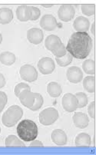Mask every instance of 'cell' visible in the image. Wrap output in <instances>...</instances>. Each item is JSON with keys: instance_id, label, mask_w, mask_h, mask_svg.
Masks as SVG:
<instances>
[{"instance_id": "cell-12", "label": "cell", "mask_w": 96, "mask_h": 155, "mask_svg": "<svg viewBox=\"0 0 96 155\" xmlns=\"http://www.w3.org/2000/svg\"><path fill=\"white\" fill-rule=\"evenodd\" d=\"M73 27L76 32H86L90 27L89 20L84 16H78L75 18Z\"/></svg>"}, {"instance_id": "cell-25", "label": "cell", "mask_w": 96, "mask_h": 155, "mask_svg": "<svg viewBox=\"0 0 96 155\" xmlns=\"http://www.w3.org/2000/svg\"><path fill=\"white\" fill-rule=\"evenodd\" d=\"M72 59L73 57L71 56V54L69 52H68V51H67L66 54L64 56L61 57V58H55L56 62L61 67H65V66L68 65L70 63H71Z\"/></svg>"}, {"instance_id": "cell-4", "label": "cell", "mask_w": 96, "mask_h": 155, "mask_svg": "<svg viewBox=\"0 0 96 155\" xmlns=\"http://www.w3.org/2000/svg\"><path fill=\"white\" fill-rule=\"evenodd\" d=\"M58 118V110L53 107L45 108L39 114V121L43 125H51Z\"/></svg>"}, {"instance_id": "cell-14", "label": "cell", "mask_w": 96, "mask_h": 155, "mask_svg": "<svg viewBox=\"0 0 96 155\" xmlns=\"http://www.w3.org/2000/svg\"><path fill=\"white\" fill-rule=\"evenodd\" d=\"M73 122L77 127L84 129L88 127L89 119L87 114L82 112H76L73 115Z\"/></svg>"}, {"instance_id": "cell-29", "label": "cell", "mask_w": 96, "mask_h": 155, "mask_svg": "<svg viewBox=\"0 0 96 155\" xmlns=\"http://www.w3.org/2000/svg\"><path fill=\"white\" fill-rule=\"evenodd\" d=\"M35 102H34L33 106L30 108V110H37L39 108H41V107L42 106V104H43V102H44V99L41 94H38V93H35Z\"/></svg>"}, {"instance_id": "cell-20", "label": "cell", "mask_w": 96, "mask_h": 155, "mask_svg": "<svg viewBox=\"0 0 96 155\" xmlns=\"http://www.w3.org/2000/svg\"><path fill=\"white\" fill-rule=\"evenodd\" d=\"M47 91L51 97H58L61 95L62 90H61V87L59 84L51 81V82L48 83L47 85Z\"/></svg>"}, {"instance_id": "cell-32", "label": "cell", "mask_w": 96, "mask_h": 155, "mask_svg": "<svg viewBox=\"0 0 96 155\" xmlns=\"http://www.w3.org/2000/svg\"><path fill=\"white\" fill-rule=\"evenodd\" d=\"M31 15L30 20L31 21H35V20H37L39 18L40 15H41V11H40L38 8L34 6H31Z\"/></svg>"}, {"instance_id": "cell-16", "label": "cell", "mask_w": 96, "mask_h": 155, "mask_svg": "<svg viewBox=\"0 0 96 155\" xmlns=\"http://www.w3.org/2000/svg\"><path fill=\"white\" fill-rule=\"evenodd\" d=\"M31 15V6L20 5L16 9V16L19 21H27L30 20Z\"/></svg>"}, {"instance_id": "cell-13", "label": "cell", "mask_w": 96, "mask_h": 155, "mask_svg": "<svg viewBox=\"0 0 96 155\" xmlns=\"http://www.w3.org/2000/svg\"><path fill=\"white\" fill-rule=\"evenodd\" d=\"M51 138L53 143L58 146L65 145L67 143V135L64 130L61 129H55L51 134Z\"/></svg>"}, {"instance_id": "cell-37", "label": "cell", "mask_w": 96, "mask_h": 155, "mask_svg": "<svg viewBox=\"0 0 96 155\" xmlns=\"http://www.w3.org/2000/svg\"><path fill=\"white\" fill-rule=\"evenodd\" d=\"M2 34L0 33V44L2 43Z\"/></svg>"}, {"instance_id": "cell-6", "label": "cell", "mask_w": 96, "mask_h": 155, "mask_svg": "<svg viewBox=\"0 0 96 155\" xmlns=\"http://www.w3.org/2000/svg\"><path fill=\"white\" fill-rule=\"evenodd\" d=\"M61 104L63 108L68 112H72L78 108V101L75 95L67 93L61 98Z\"/></svg>"}, {"instance_id": "cell-19", "label": "cell", "mask_w": 96, "mask_h": 155, "mask_svg": "<svg viewBox=\"0 0 96 155\" xmlns=\"http://www.w3.org/2000/svg\"><path fill=\"white\" fill-rule=\"evenodd\" d=\"M75 145L77 147H89L91 145V137L86 133H81L75 137Z\"/></svg>"}, {"instance_id": "cell-26", "label": "cell", "mask_w": 96, "mask_h": 155, "mask_svg": "<svg viewBox=\"0 0 96 155\" xmlns=\"http://www.w3.org/2000/svg\"><path fill=\"white\" fill-rule=\"evenodd\" d=\"M75 97H76L77 101H78V107L82 108V107H85L87 105V104H88V97H87V95L84 93H76Z\"/></svg>"}, {"instance_id": "cell-7", "label": "cell", "mask_w": 96, "mask_h": 155, "mask_svg": "<svg viewBox=\"0 0 96 155\" xmlns=\"http://www.w3.org/2000/svg\"><path fill=\"white\" fill-rule=\"evenodd\" d=\"M55 62L49 57H44L38 62V68L40 72L43 74H49L55 70Z\"/></svg>"}, {"instance_id": "cell-2", "label": "cell", "mask_w": 96, "mask_h": 155, "mask_svg": "<svg viewBox=\"0 0 96 155\" xmlns=\"http://www.w3.org/2000/svg\"><path fill=\"white\" fill-rule=\"evenodd\" d=\"M17 134L20 139L24 141H31L36 139L38 136V127L33 120H22L17 126Z\"/></svg>"}, {"instance_id": "cell-5", "label": "cell", "mask_w": 96, "mask_h": 155, "mask_svg": "<svg viewBox=\"0 0 96 155\" xmlns=\"http://www.w3.org/2000/svg\"><path fill=\"white\" fill-rule=\"evenodd\" d=\"M19 74L21 78L28 82L35 81L38 78V72L35 67L30 64H25L20 68Z\"/></svg>"}, {"instance_id": "cell-1", "label": "cell", "mask_w": 96, "mask_h": 155, "mask_svg": "<svg viewBox=\"0 0 96 155\" xmlns=\"http://www.w3.org/2000/svg\"><path fill=\"white\" fill-rule=\"evenodd\" d=\"M92 48V40L87 32H74L70 37L66 46L68 52L78 59H84L89 55Z\"/></svg>"}, {"instance_id": "cell-9", "label": "cell", "mask_w": 96, "mask_h": 155, "mask_svg": "<svg viewBox=\"0 0 96 155\" xmlns=\"http://www.w3.org/2000/svg\"><path fill=\"white\" fill-rule=\"evenodd\" d=\"M40 25L41 28L46 31H53L58 27V25L56 18L52 15H45L41 17Z\"/></svg>"}, {"instance_id": "cell-30", "label": "cell", "mask_w": 96, "mask_h": 155, "mask_svg": "<svg viewBox=\"0 0 96 155\" xmlns=\"http://www.w3.org/2000/svg\"><path fill=\"white\" fill-rule=\"evenodd\" d=\"M51 52L53 53V54L55 55L56 58H61V57L64 56L67 52V50H66V47L64 45V44H61V45L56 48L55 49L52 50Z\"/></svg>"}, {"instance_id": "cell-17", "label": "cell", "mask_w": 96, "mask_h": 155, "mask_svg": "<svg viewBox=\"0 0 96 155\" xmlns=\"http://www.w3.org/2000/svg\"><path fill=\"white\" fill-rule=\"evenodd\" d=\"M61 44H62V42H61L59 37L56 36V35H50L45 38V48L51 51H52V50L55 49L56 48H58V47L59 46V45H61Z\"/></svg>"}, {"instance_id": "cell-33", "label": "cell", "mask_w": 96, "mask_h": 155, "mask_svg": "<svg viewBox=\"0 0 96 155\" xmlns=\"http://www.w3.org/2000/svg\"><path fill=\"white\" fill-rule=\"evenodd\" d=\"M88 114L90 115V117L94 118V101H92L91 104L88 105Z\"/></svg>"}, {"instance_id": "cell-15", "label": "cell", "mask_w": 96, "mask_h": 155, "mask_svg": "<svg viewBox=\"0 0 96 155\" xmlns=\"http://www.w3.org/2000/svg\"><path fill=\"white\" fill-rule=\"evenodd\" d=\"M18 98H19L20 102L22 103L25 107L30 109L33 106L34 102H35V93L31 92V91H23L22 94L18 96Z\"/></svg>"}, {"instance_id": "cell-8", "label": "cell", "mask_w": 96, "mask_h": 155, "mask_svg": "<svg viewBox=\"0 0 96 155\" xmlns=\"http://www.w3.org/2000/svg\"><path fill=\"white\" fill-rule=\"evenodd\" d=\"M75 10L71 5H62L60 6L58 11V15L59 19L63 21H69L74 18Z\"/></svg>"}, {"instance_id": "cell-27", "label": "cell", "mask_w": 96, "mask_h": 155, "mask_svg": "<svg viewBox=\"0 0 96 155\" xmlns=\"http://www.w3.org/2000/svg\"><path fill=\"white\" fill-rule=\"evenodd\" d=\"M81 12L87 16H91L94 14L95 12V5L94 4L91 5H82L81 6Z\"/></svg>"}, {"instance_id": "cell-11", "label": "cell", "mask_w": 96, "mask_h": 155, "mask_svg": "<svg viewBox=\"0 0 96 155\" xmlns=\"http://www.w3.org/2000/svg\"><path fill=\"white\" fill-rule=\"evenodd\" d=\"M66 76L70 82L76 84V83L80 82L82 80L83 72L81 71V68H79L78 67L72 66L67 70Z\"/></svg>"}, {"instance_id": "cell-3", "label": "cell", "mask_w": 96, "mask_h": 155, "mask_svg": "<svg viewBox=\"0 0 96 155\" xmlns=\"http://www.w3.org/2000/svg\"><path fill=\"white\" fill-rule=\"evenodd\" d=\"M23 115L22 108L18 105H12L8 107L2 117V122L5 127H13Z\"/></svg>"}, {"instance_id": "cell-35", "label": "cell", "mask_w": 96, "mask_h": 155, "mask_svg": "<svg viewBox=\"0 0 96 155\" xmlns=\"http://www.w3.org/2000/svg\"><path fill=\"white\" fill-rule=\"evenodd\" d=\"M5 84V78L2 74L0 73V88H2Z\"/></svg>"}, {"instance_id": "cell-38", "label": "cell", "mask_w": 96, "mask_h": 155, "mask_svg": "<svg viewBox=\"0 0 96 155\" xmlns=\"http://www.w3.org/2000/svg\"><path fill=\"white\" fill-rule=\"evenodd\" d=\"M43 7L45 8H50V7H52V5H42Z\"/></svg>"}, {"instance_id": "cell-22", "label": "cell", "mask_w": 96, "mask_h": 155, "mask_svg": "<svg viewBox=\"0 0 96 155\" xmlns=\"http://www.w3.org/2000/svg\"><path fill=\"white\" fill-rule=\"evenodd\" d=\"M95 79L94 76H87L83 81V87L88 92L93 93L95 90Z\"/></svg>"}, {"instance_id": "cell-28", "label": "cell", "mask_w": 96, "mask_h": 155, "mask_svg": "<svg viewBox=\"0 0 96 155\" xmlns=\"http://www.w3.org/2000/svg\"><path fill=\"white\" fill-rule=\"evenodd\" d=\"M25 91H31V88L28 86V84H25V83H19L15 87L14 92H15V96L18 97L20 94Z\"/></svg>"}, {"instance_id": "cell-18", "label": "cell", "mask_w": 96, "mask_h": 155, "mask_svg": "<svg viewBox=\"0 0 96 155\" xmlns=\"http://www.w3.org/2000/svg\"><path fill=\"white\" fill-rule=\"evenodd\" d=\"M13 19V12L8 8H0V24L6 25L10 23Z\"/></svg>"}, {"instance_id": "cell-23", "label": "cell", "mask_w": 96, "mask_h": 155, "mask_svg": "<svg viewBox=\"0 0 96 155\" xmlns=\"http://www.w3.org/2000/svg\"><path fill=\"white\" fill-rule=\"evenodd\" d=\"M6 147H24L25 143L15 135H9L6 137L5 141Z\"/></svg>"}, {"instance_id": "cell-21", "label": "cell", "mask_w": 96, "mask_h": 155, "mask_svg": "<svg viewBox=\"0 0 96 155\" xmlns=\"http://www.w3.org/2000/svg\"><path fill=\"white\" fill-rule=\"evenodd\" d=\"M0 61L5 65H12L15 61V55L10 51H4L0 54Z\"/></svg>"}, {"instance_id": "cell-24", "label": "cell", "mask_w": 96, "mask_h": 155, "mask_svg": "<svg viewBox=\"0 0 96 155\" xmlns=\"http://www.w3.org/2000/svg\"><path fill=\"white\" fill-rule=\"evenodd\" d=\"M82 68L84 71L88 74H94L95 71L94 68V61L91 59H87L83 62Z\"/></svg>"}, {"instance_id": "cell-36", "label": "cell", "mask_w": 96, "mask_h": 155, "mask_svg": "<svg viewBox=\"0 0 96 155\" xmlns=\"http://www.w3.org/2000/svg\"><path fill=\"white\" fill-rule=\"evenodd\" d=\"M91 33H92L93 35H94V22L92 24V25H91Z\"/></svg>"}, {"instance_id": "cell-34", "label": "cell", "mask_w": 96, "mask_h": 155, "mask_svg": "<svg viewBox=\"0 0 96 155\" xmlns=\"http://www.w3.org/2000/svg\"><path fill=\"white\" fill-rule=\"evenodd\" d=\"M30 146L31 147H43V143H41V141L37 140H31V143H30Z\"/></svg>"}, {"instance_id": "cell-10", "label": "cell", "mask_w": 96, "mask_h": 155, "mask_svg": "<svg viewBox=\"0 0 96 155\" xmlns=\"http://www.w3.org/2000/svg\"><path fill=\"white\" fill-rule=\"evenodd\" d=\"M44 38L43 32L40 28H31L27 31V38L29 42L34 45H38L42 41Z\"/></svg>"}, {"instance_id": "cell-31", "label": "cell", "mask_w": 96, "mask_h": 155, "mask_svg": "<svg viewBox=\"0 0 96 155\" xmlns=\"http://www.w3.org/2000/svg\"><path fill=\"white\" fill-rule=\"evenodd\" d=\"M8 101V97L3 91H0V113L2 112Z\"/></svg>"}, {"instance_id": "cell-39", "label": "cell", "mask_w": 96, "mask_h": 155, "mask_svg": "<svg viewBox=\"0 0 96 155\" xmlns=\"http://www.w3.org/2000/svg\"><path fill=\"white\" fill-rule=\"evenodd\" d=\"M0 133H1V128H0Z\"/></svg>"}]
</instances>
